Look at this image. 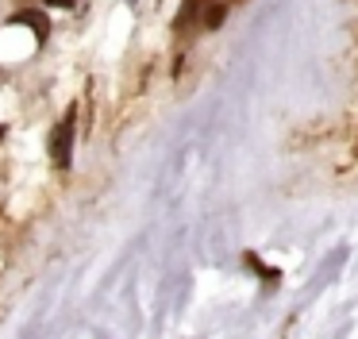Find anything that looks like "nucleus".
I'll use <instances>...</instances> for the list:
<instances>
[{"mask_svg": "<svg viewBox=\"0 0 358 339\" xmlns=\"http://www.w3.org/2000/svg\"><path fill=\"white\" fill-rule=\"evenodd\" d=\"M70 146H73V108L62 116V123H58L55 135H50V154H55L58 166H66V162H70Z\"/></svg>", "mask_w": 358, "mask_h": 339, "instance_id": "1", "label": "nucleus"}, {"mask_svg": "<svg viewBox=\"0 0 358 339\" xmlns=\"http://www.w3.org/2000/svg\"><path fill=\"white\" fill-rule=\"evenodd\" d=\"M16 23H27V27H35V35L39 39H47V31H50V20L43 12H35V8H24V12H16Z\"/></svg>", "mask_w": 358, "mask_h": 339, "instance_id": "2", "label": "nucleus"}, {"mask_svg": "<svg viewBox=\"0 0 358 339\" xmlns=\"http://www.w3.org/2000/svg\"><path fill=\"white\" fill-rule=\"evenodd\" d=\"M204 0H185V12L178 15V27H189V20H193V12H201Z\"/></svg>", "mask_w": 358, "mask_h": 339, "instance_id": "3", "label": "nucleus"}, {"mask_svg": "<svg viewBox=\"0 0 358 339\" xmlns=\"http://www.w3.org/2000/svg\"><path fill=\"white\" fill-rule=\"evenodd\" d=\"M220 20H224V4H212L208 12H204V27H216Z\"/></svg>", "mask_w": 358, "mask_h": 339, "instance_id": "4", "label": "nucleus"}, {"mask_svg": "<svg viewBox=\"0 0 358 339\" xmlns=\"http://www.w3.org/2000/svg\"><path fill=\"white\" fill-rule=\"evenodd\" d=\"M47 4H55V8H73V0H47Z\"/></svg>", "mask_w": 358, "mask_h": 339, "instance_id": "5", "label": "nucleus"}, {"mask_svg": "<svg viewBox=\"0 0 358 339\" xmlns=\"http://www.w3.org/2000/svg\"><path fill=\"white\" fill-rule=\"evenodd\" d=\"M0 139H4V127H0Z\"/></svg>", "mask_w": 358, "mask_h": 339, "instance_id": "6", "label": "nucleus"}]
</instances>
